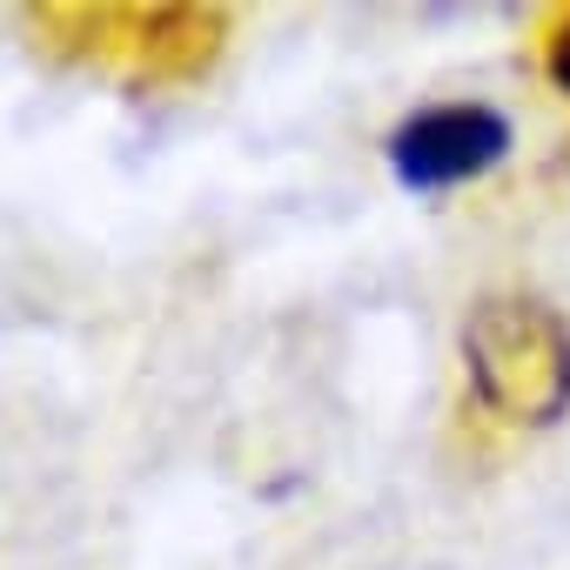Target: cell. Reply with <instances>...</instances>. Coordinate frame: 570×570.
<instances>
[{"instance_id": "6da1fadb", "label": "cell", "mask_w": 570, "mask_h": 570, "mask_svg": "<svg viewBox=\"0 0 570 570\" xmlns=\"http://www.w3.org/2000/svg\"><path fill=\"white\" fill-rule=\"evenodd\" d=\"M503 148H510V128L490 108H430L390 141L396 175L410 188H450L463 175H483Z\"/></svg>"}, {"instance_id": "7a4b0ae2", "label": "cell", "mask_w": 570, "mask_h": 570, "mask_svg": "<svg viewBox=\"0 0 570 570\" xmlns=\"http://www.w3.org/2000/svg\"><path fill=\"white\" fill-rule=\"evenodd\" d=\"M557 81H563V88H570V41H563V48H557Z\"/></svg>"}]
</instances>
